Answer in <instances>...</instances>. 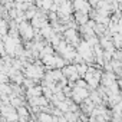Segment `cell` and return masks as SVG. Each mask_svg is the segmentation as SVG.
I'll return each instance as SVG.
<instances>
[{
	"label": "cell",
	"mask_w": 122,
	"mask_h": 122,
	"mask_svg": "<svg viewBox=\"0 0 122 122\" xmlns=\"http://www.w3.org/2000/svg\"><path fill=\"white\" fill-rule=\"evenodd\" d=\"M62 72H63L65 78H66L69 82H73V83H75L78 79H82V78L79 76V73H78L76 65H72V63H69V65H66V66L62 69Z\"/></svg>",
	"instance_id": "1"
},
{
	"label": "cell",
	"mask_w": 122,
	"mask_h": 122,
	"mask_svg": "<svg viewBox=\"0 0 122 122\" xmlns=\"http://www.w3.org/2000/svg\"><path fill=\"white\" fill-rule=\"evenodd\" d=\"M73 9H75V12H82V13H91L93 9H92V6H91V3H88V2H75L73 3Z\"/></svg>",
	"instance_id": "2"
},
{
	"label": "cell",
	"mask_w": 122,
	"mask_h": 122,
	"mask_svg": "<svg viewBox=\"0 0 122 122\" xmlns=\"http://www.w3.org/2000/svg\"><path fill=\"white\" fill-rule=\"evenodd\" d=\"M73 19H75L76 23H79V26L88 25V22L91 20L89 15H88V13H82V12H75V13H73Z\"/></svg>",
	"instance_id": "3"
},
{
	"label": "cell",
	"mask_w": 122,
	"mask_h": 122,
	"mask_svg": "<svg viewBox=\"0 0 122 122\" xmlns=\"http://www.w3.org/2000/svg\"><path fill=\"white\" fill-rule=\"evenodd\" d=\"M37 121L39 122H55V116L47 112H40L37 115Z\"/></svg>",
	"instance_id": "4"
},
{
	"label": "cell",
	"mask_w": 122,
	"mask_h": 122,
	"mask_svg": "<svg viewBox=\"0 0 122 122\" xmlns=\"http://www.w3.org/2000/svg\"><path fill=\"white\" fill-rule=\"evenodd\" d=\"M118 85H119V88H121V92H122V79H118Z\"/></svg>",
	"instance_id": "5"
}]
</instances>
